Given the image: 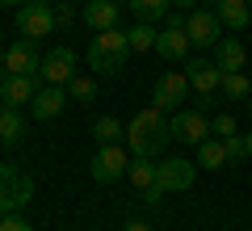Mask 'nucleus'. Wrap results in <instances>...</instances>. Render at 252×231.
<instances>
[{
  "instance_id": "f257e3e1",
  "label": "nucleus",
  "mask_w": 252,
  "mask_h": 231,
  "mask_svg": "<svg viewBox=\"0 0 252 231\" xmlns=\"http://www.w3.org/2000/svg\"><path fill=\"white\" fill-rule=\"evenodd\" d=\"M168 143H172V114H164L160 105L139 109L130 118V126H126V147H130V156H152L156 160Z\"/></svg>"
},
{
  "instance_id": "f03ea898",
  "label": "nucleus",
  "mask_w": 252,
  "mask_h": 231,
  "mask_svg": "<svg viewBox=\"0 0 252 231\" xmlns=\"http://www.w3.org/2000/svg\"><path fill=\"white\" fill-rule=\"evenodd\" d=\"M126 55H130V38H126V30H97L89 42V51H84V59H89V67L97 71V76H118V71L126 67Z\"/></svg>"
},
{
  "instance_id": "7ed1b4c3",
  "label": "nucleus",
  "mask_w": 252,
  "mask_h": 231,
  "mask_svg": "<svg viewBox=\"0 0 252 231\" xmlns=\"http://www.w3.org/2000/svg\"><path fill=\"white\" fill-rule=\"evenodd\" d=\"M126 168H130V147H122V143H97V151H93V160H89V177L97 185L122 181Z\"/></svg>"
},
{
  "instance_id": "20e7f679",
  "label": "nucleus",
  "mask_w": 252,
  "mask_h": 231,
  "mask_svg": "<svg viewBox=\"0 0 252 231\" xmlns=\"http://www.w3.org/2000/svg\"><path fill=\"white\" fill-rule=\"evenodd\" d=\"M34 198V181L13 164H0V214H17Z\"/></svg>"
},
{
  "instance_id": "39448f33",
  "label": "nucleus",
  "mask_w": 252,
  "mask_h": 231,
  "mask_svg": "<svg viewBox=\"0 0 252 231\" xmlns=\"http://www.w3.org/2000/svg\"><path fill=\"white\" fill-rule=\"evenodd\" d=\"M189 34H185V13L181 9H172L168 13V26L160 30V34H156V55H160V59H168V63H181L189 55Z\"/></svg>"
},
{
  "instance_id": "423d86ee",
  "label": "nucleus",
  "mask_w": 252,
  "mask_h": 231,
  "mask_svg": "<svg viewBox=\"0 0 252 231\" xmlns=\"http://www.w3.org/2000/svg\"><path fill=\"white\" fill-rule=\"evenodd\" d=\"M156 177H160L164 194H185V189H193V181H198V164L185 160V156H168V160L156 164Z\"/></svg>"
},
{
  "instance_id": "0eeeda50",
  "label": "nucleus",
  "mask_w": 252,
  "mask_h": 231,
  "mask_svg": "<svg viewBox=\"0 0 252 231\" xmlns=\"http://www.w3.org/2000/svg\"><path fill=\"white\" fill-rule=\"evenodd\" d=\"M172 139L185 143V147H198V143H206V139H210V122H206V114H202L198 105H193V109L181 105L177 114H172Z\"/></svg>"
},
{
  "instance_id": "6e6552de",
  "label": "nucleus",
  "mask_w": 252,
  "mask_h": 231,
  "mask_svg": "<svg viewBox=\"0 0 252 231\" xmlns=\"http://www.w3.org/2000/svg\"><path fill=\"white\" fill-rule=\"evenodd\" d=\"M126 181L143 194L147 206H160L164 189H160V177H156V160L152 156H130V168H126Z\"/></svg>"
},
{
  "instance_id": "1a4fd4ad",
  "label": "nucleus",
  "mask_w": 252,
  "mask_h": 231,
  "mask_svg": "<svg viewBox=\"0 0 252 231\" xmlns=\"http://www.w3.org/2000/svg\"><path fill=\"white\" fill-rule=\"evenodd\" d=\"M185 97H189V76L185 71H164L160 80H156V89H152V105H160L164 114H177Z\"/></svg>"
},
{
  "instance_id": "9d476101",
  "label": "nucleus",
  "mask_w": 252,
  "mask_h": 231,
  "mask_svg": "<svg viewBox=\"0 0 252 231\" xmlns=\"http://www.w3.org/2000/svg\"><path fill=\"white\" fill-rule=\"evenodd\" d=\"M185 34H189L193 46H210V51H215V42L223 38V21H219L215 9H193L185 17Z\"/></svg>"
},
{
  "instance_id": "9b49d317",
  "label": "nucleus",
  "mask_w": 252,
  "mask_h": 231,
  "mask_svg": "<svg viewBox=\"0 0 252 231\" xmlns=\"http://www.w3.org/2000/svg\"><path fill=\"white\" fill-rule=\"evenodd\" d=\"M17 30H21V38H30V42L46 38L55 30V4H21L17 9Z\"/></svg>"
},
{
  "instance_id": "f8f14e48",
  "label": "nucleus",
  "mask_w": 252,
  "mask_h": 231,
  "mask_svg": "<svg viewBox=\"0 0 252 231\" xmlns=\"http://www.w3.org/2000/svg\"><path fill=\"white\" fill-rule=\"evenodd\" d=\"M42 84H63L67 89V80L76 76V51L72 46H51V51L42 55Z\"/></svg>"
},
{
  "instance_id": "ddd939ff",
  "label": "nucleus",
  "mask_w": 252,
  "mask_h": 231,
  "mask_svg": "<svg viewBox=\"0 0 252 231\" xmlns=\"http://www.w3.org/2000/svg\"><path fill=\"white\" fill-rule=\"evenodd\" d=\"M42 89V76H13V71H0V101L4 105H26L34 101V93Z\"/></svg>"
},
{
  "instance_id": "4468645a",
  "label": "nucleus",
  "mask_w": 252,
  "mask_h": 231,
  "mask_svg": "<svg viewBox=\"0 0 252 231\" xmlns=\"http://www.w3.org/2000/svg\"><path fill=\"white\" fill-rule=\"evenodd\" d=\"M185 76H189V89H198L202 97H210V93L223 89V67H219L215 59H189Z\"/></svg>"
},
{
  "instance_id": "2eb2a0df",
  "label": "nucleus",
  "mask_w": 252,
  "mask_h": 231,
  "mask_svg": "<svg viewBox=\"0 0 252 231\" xmlns=\"http://www.w3.org/2000/svg\"><path fill=\"white\" fill-rule=\"evenodd\" d=\"M4 67H9L13 76H38V71H42V55L34 51L30 38H21V42H13L9 51H4Z\"/></svg>"
},
{
  "instance_id": "dca6fc26",
  "label": "nucleus",
  "mask_w": 252,
  "mask_h": 231,
  "mask_svg": "<svg viewBox=\"0 0 252 231\" xmlns=\"http://www.w3.org/2000/svg\"><path fill=\"white\" fill-rule=\"evenodd\" d=\"M63 105H67V89H63V84H42V89L34 93V101H30V114H34L38 122H51V118L63 114Z\"/></svg>"
},
{
  "instance_id": "f3484780",
  "label": "nucleus",
  "mask_w": 252,
  "mask_h": 231,
  "mask_svg": "<svg viewBox=\"0 0 252 231\" xmlns=\"http://www.w3.org/2000/svg\"><path fill=\"white\" fill-rule=\"evenodd\" d=\"M118 17H122V0H84L80 21L89 30H114Z\"/></svg>"
},
{
  "instance_id": "a211bd4d",
  "label": "nucleus",
  "mask_w": 252,
  "mask_h": 231,
  "mask_svg": "<svg viewBox=\"0 0 252 231\" xmlns=\"http://www.w3.org/2000/svg\"><path fill=\"white\" fill-rule=\"evenodd\" d=\"M210 9L219 13V21H223V30H231V34H240V30H248V21H252V4H248V0H215Z\"/></svg>"
},
{
  "instance_id": "6ab92c4d",
  "label": "nucleus",
  "mask_w": 252,
  "mask_h": 231,
  "mask_svg": "<svg viewBox=\"0 0 252 231\" xmlns=\"http://www.w3.org/2000/svg\"><path fill=\"white\" fill-rule=\"evenodd\" d=\"M215 63L223 71H244V63H248V51H244V42L235 34H223L215 42Z\"/></svg>"
},
{
  "instance_id": "aec40b11",
  "label": "nucleus",
  "mask_w": 252,
  "mask_h": 231,
  "mask_svg": "<svg viewBox=\"0 0 252 231\" xmlns=\"http://www.w3.org/2000/svg\"><path fill=\"white\" fill-rule=\"evenodd\" d=\"M21 139H26V118H21L13 105H4L0 109V143L13 147V143H21Z\"/></svg>"
},
{
  "instance_id": "412c9836",
  "label": "nucleus",
  "mask_w": 252,
  "mask_h": 231,
  "mask_svg": "<svg viewBox=\"0 0 252 231\" xmlns=\"http://www.w3.org/2000/svg\"><path fill=\"white\" fill-rule=\"evenodd\" d=\"M126 9L135 13L139 21H160L172 13V0H126Z\"/></svg>"
},
{
  "instance_id": "4be33fe9",
  "label": "nucleus",
  "mask_w": 252,
  "mask_h": 231,
  "mask_svg": "<svg viewBox=\"0 0 252 231\" xmlns=\"http://www.w3.org/2000/svg\"><path fill=\"white\" fill-rule=\"evenodd\" d=\"M227 164V151H223V139H215V134H210L206 143H198V168H223Z\"/></svg>"
},
{
  "instance_id": "5701e85b",
  "label": "nucleus",
  "mask_w": 252,
  "mask_h": 231,
  "mask_svg": "<svg viewBox=\"0 0 252 231\" xmlns=\"http://www.w3.org/2000/svg\"><path fill=\"white\" fill-rule=\"evenodd\" d=\"M93 139H97V143H122L126 139V126L118 122L114 114H101L97 122H93Z\"/></svg>"
},
{
  "instance_id": "b1692460",
  "label": "nucleus",
  "mask_w": 252,
  "mask_h": 231,
  "mask_svg": "<svg viewBox=\"0 0 252 231\" xmlns=\"http://www.w3.org/2000/svg\"><path fill=\"white\" fill-rule=\"evenodd\" d=\"M156 34H160V30H152V21H135V26L126 30L130 51H156Z\"/></svg>"
},
{
  "instance_id": "393cba45",
  "label": "nucleus",
  "mask_w": 252,
  "mask_h": 231,
  "mask_svg": "<svg viewBox=\"0 0 252 231\" xmlns=\"http://www.w3.org/2000/svg\"><path fill=\"white\" fill-rule=\"evenodd\" d=\"M219 93L231 97V101H244V97L252 93V80L244 76V71H223V89H219Z\"/></svg>"
},
{
  "instance_id": "a878e982",
  "label": "nucleus",
  "mask_w": 252,
  "mask_h": 231,
  "mask_svg": "<svg viewBox=\"0 0 252 231\" xmlns=\"http://www.w3.org/2000/svg\"><path fill=\"white\" fill-rule=\"evenodd\" d=\"M67 97L72 101H93L97 97V84H93L89 76H72V80H67Z\"/></svg>"
},
{
  "instance_id": "bb28decb",
  "label": "nucleus",
  "mask_w": 252,
  "mask_h": 231,
  "mask_svg": "<svg viewBox=\"0 0 252 231\" xmlns=\"http://www.w3.org/2000/svg\"><path fill=\"white\" fill-rule=\"evenodd\" d=\"M240 131V122H235L231 114H215L210 118V134H215V139H227V134H235Z\"/></svg>"
},
{
  "instance_id": "cd10ccee",
  "label": "nucleus",
  "mask_w": 252,
  "mask_h": 231,
  "mask_svg": "<svg viewBox=\"0 0 252 231\" xmlns=\"http://www.w3.org/2000/svg\"><path fill=\"white\" fill-rule=\"evenodd\" d=\"M223 151H227V164H231V160H244V156H248L244 134H227V139H223Z\"/></svg>"
},
{
  "instance_id": "c85d7f7f",
  "label": "nucleus",
  "mask_w": 252,
  "mask_h": 231,
  "mask_svg": "<svg viewBox=\"0 0 252 231\" xmlns=\"http://www.w3.org/2000/svg\"><path fill=\"white\" fill-rule=\"evenodd\" d=\"M55 26H76V4L55 0Z\"/></svg>"
},
{
  "instance_id": "c756f323",
  "label": "nucleus",
  "mask_w": 252,
  "mask_h": 231,
  "mask_svg": "<svg viewBox=\"0 0 252 231\" xmlns=\"http://www.w3.org/2000/svg\"><path fill=\"white\" fill-rule=\"evenodd\" d=\"M0 231H34L21 214H0Z\"/></svg>"
},
{
  "instance_id": "7c9ffc66",
  "label": "nucleus",
  "mask_w": 252,
  "mask_h": 231,
  "mask_svg": "<svg viewBox=\"0 0 252 231\" xmlns=\"http://www.w3.org/2000/svg\"><path fill=\"white\" fill-rule=\"evenodd\" d=\"M122 231H156V227H152V223H143V219H135V223H126Z\"/></svg>"
},
{
  "instance_id": "2f4dec72",
  "label": "nucleus",
  "mask_w": 252,
  "mask_h": 231,
  "mask_svg": "<svg viewBox=\"0 0 252 231\" xmlns=\"http://www.w3.org/2000/svg\"><path fill=\"white\" fill-rule=\"evenodd\" d=\"M172 9H181V13H193V9H198V0H172Z\"/></svg>"
},
{
  "instance_id": "473e14b6",
  "label": "nucleus",
  "mask_w": 252,
  "mask_h": 231,
  "mask_svg": "<svg viewBox=\"0 0 252 231\" xmlns=\"http://www.w3.org/2000/svg\"><path fill=\"white\" fill-rule=\"evenodd\" d=\"M21 4H30V0H0V9H21Z\"/></svg>"
},
{
  "instance_id": "72a5a7b5",
  "label": "nucleus",
  "mask_w": 252,
  "mask_h": 231,
  "mask_svg": "<svg viewBox=\"0 0 252 231\" xmlns=\"http://www.w3.org/2000/svg\"><path fill=\"white\" fill-rule=\"evenodd\" d=\"M244 143H248V156H252V131H248V134H244Z\"/></svg>"
},
{
  "instance_id": "f704fd0d",
  "label": "nucleus",
  "mask_w": 252,
  "mask_h": 231,
  "mask_svg": "<svg viewBox=\"0 0 252 231\" xmlns=\"http://www.w3.org/2000/svg\"><path fill=\"white\" fill-rule=\"evenodd\" d=\"M30 4H55V0H30Z\"/></svg>"
},
{
  "instance_id": "c9c22d12",
  "label": "nucleus",
  "mask_w": 252,
  "mask_h": 231,
  "mask_svg": "<svg viewBox=\"0 0 252 231\" xmlns=\"http://www.w3.org/2000/svg\"><path fill=\"white\" fill-rule=\"evenodd\" d=\"M0 71H4V51H0Z\"/></svg>"
},
{
  "instance_id": "e433bc0d",
  "label": "nucleus",
  "mask_w": 252,
  "mask_h": 231,
  "mask_svg": "<svg viewBox=\"0 0 252 231\" xmlns=\"http://www.w3.org/2000/svg\"><path fill=\"white\" fill-rule=\"evenodd\" d=\"M248 118H252V101H248Z\"/></svg>"
},
{
  "instance_id": "4c0bfd02",
  "label": "nucleus",
  "mask_w": 252,
  "mask_h": 231,
  "mask_svg": "<svg viewBox=\"0 0 252 231\" xmlns=\"http://www.w3.org/2000/svg\"><path fill=\"white\" fill-rule=\"evenodd\" d=\"M0 109H4V101H0Z\"/></svg>"
},
{
  "instance_id": "58836bf2",
  "label": "nucleus",
  "mask_w": 252,
  "mask_h": 231,
  "mask_svg": "<svg viewBox=\"0 0 252 231\" xmlns=\"http://www.w3.org/2000/svg\"><path fill=\"white\" fill-rule=\"evenodd\" d=\"M248 4H252V0H248Z\"/></svg>"
},
{
  "instance_id": "ea45409f",
  "label": "nucleus",
  "mask_w": 252,
  "mask_h": 231,
  "mask_svg": "<svg viewBox=\"0 0 252 231\" xmlns=\"http://www.w3.org/2000/svg\"><path fill=\"white\" fill-rule=\"evenodd\" d=\"M248 80H252V76H248Z\"/></svg>"
}]
</instances>
